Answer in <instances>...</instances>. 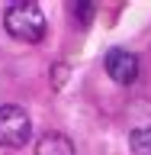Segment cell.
<instances>
[{
    "mask_svg": "<svg viewBox=\"0 0 151 155\" xmlns=\"http://www.w3.org/2000/svg\"><path fill=\"white\" fill-rule=\"evenodd\" d=\"M74 13H77V16H80V19L87 23V19H90V13H93V7H90V3H84V7H77Z\"/></svg>",
    "mask_w": 151,
    "mask_h": 155,
    "instance_id": "obj_6",
    "label": "cell"
},
{
    "mask_svg": "<svg viewBox=\"0 0 151 155\" xmlns=\"http://www.w3.org/2000/svg\"><path fill=\"white\" fill-rule=\"evenodd\" d=\"M36 155H74V142L61 133H45L36 142Z\"/></svg>",
    "mask_w": 151,
    "mask_h": 155,
    "instance_id": "obj_4",
    "label": "cell"
},
{
    "mask_svg": "<svg viewBox=\"0 0 151 155\" xmlns=\"http://www.w3.org/2000/svg\"><path fill=\"white\" fill-rule=\"evenodd\" d=\"M129 145H132L135 155H151V126H138L129 136Z\"/></svg>",
    "mask_w": 151,
    "mask_h": 155,
    "instance_id": "obj_5",
    "label": "cell"
},
{
    "mask_svg": "<svg viewBox=\"0 0 151 155\" xmlns=\"http://www.w3.org/2000/svg\"><path fill=\"white\" fill-rule=\"evenodd\" d=\"M103 65H106V74L113 78L116 84H132L138 78V58L132 52H125V48H109Z\"/></svg>",
    "mask_w": 151,
    "mask_h": 155,
    "instance_id": "obj_3",
    "label": "cell"
},
{
    "mask_svg": "<svg viewBox=\"0 0 151 155\" xmlns=\"http://www.w3.org/2000/svg\"><path fill=\"white\" fill-rule=\"evenodd\" d=\"M32 136V123L23 107H0V145L23 149Z\"/></svg>",
    "mask_w": 151,
    "mask_h": 155,
    "instance_id": "obj_2",
    "label": "cell"
},
{
    "mask_svg": "<svg viewBox=\"0 0 151 155\" xmlns=\"http://www.w3.org/2000/svg\"><path fill=\"white\" fill-rule=\"evenodd\" d=\"M3 26L19 42H42L45 36V16L36 3H13L3 13Z\"/></svg>",
    "mask_w": 151,
    "mask_h": 155,
    "instance_id": "obj_1",
    "label": "cell"
}]
</instances>
